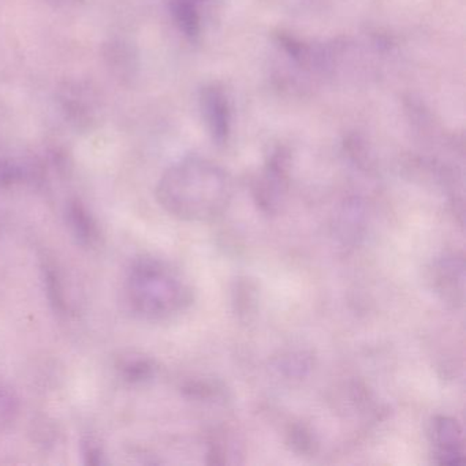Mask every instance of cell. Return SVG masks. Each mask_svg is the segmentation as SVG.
Instances as JSON below:
<instances>
[{"mask_svg":"<svg viewBox=\"0 0 466 466\" xmlns=\"http://www.w3.org/2000/svg\"><path fill=\"white\" fill-rule=\"evenodd\" d=\"M157 195L168 214L189 222H212L228 211L231 187L222 171L187 163L163 179Z\"/></svg>","mask_w":466,"mask_h":466,"instance_id":"obj_1","label":"cell"},{"mask_svg":"<svg viewBox=\"0 0 466 466\" xmlns=\"http://www.w3.org/2000/svg\"><path fill=\"white\" fill-rule=\"evenodd\" d=\"M127 297L135 312L148 319H166L190 304L192 291L173 267L147 258L132 269Z\"/></svg>","mask_w":466,"mask_h":466,"instance_id":"obj_2","label":"cell"},{"mask_svg":"<svg viewBox=\"0 0 466 466\" xmlns=\"http://www.w3.org/2000/svg\"><path fill=\"white\" fill-rule=\"evenodd\" d=\"M431 283L441 301L462 307L465 299V263L457 255H446L433 263Z\"/></svg>","mask_w":466,"mask_h":466,"instance_id":"obj_3","label":"cell"},{"mask_svg":"<svg viewBox=\"0 0 466 466\" xmlns=\"http://www.w3.org/2000/svg\"><path fill=\"white\" fill-rule=\"evenodd\" d=\"M432 441L438 449L441 463H460L463 461L462 428L451 417L438 416L431 428Z\"/></svg>","mask_w":466,"mask_h":466,"instance_id":"obj_4","label":"cell"},{"mask_svg":"<svg viewBox=\"0 0 466 466\" xmlns=\"http://www.w3.org/2000/svg\"><path fill=\"white\" fill-rule=\"evenodd\" d=\"M291 443L302 454L313 451V439L304 427H296L290 433Z\"/></svg>","mask_w":466,"mask_h":466,"instance_id":"obj_5","label":"cell"}]
</instances>
